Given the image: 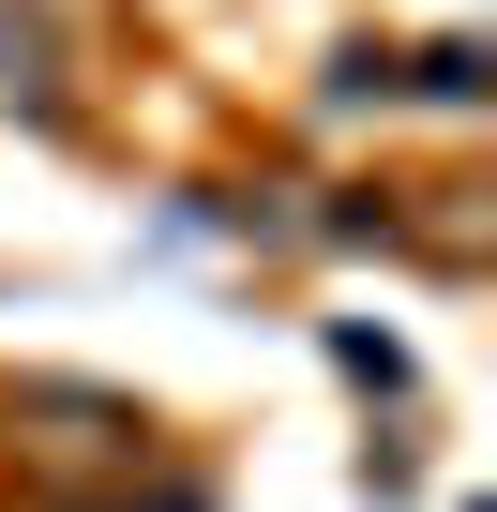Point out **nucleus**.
Masks as SVG:
<instances>
[{
  "label": "nucleus",
  "instance_id": "obj_1",
  "mask_svg": "<svg viewBox=\"0 0 497 512\" xmlns=\"http://www.w3.org/2000/svg\"><path fill=\"white\" fill-rule=\"evenodd\" d=\"M0 407L46 422V452H121V437H136V407H121V392H76V377H16Z\"/></svg>",
  "mask_w": 497,
  "mask_h": 512
}]
</instances>
